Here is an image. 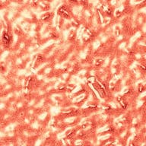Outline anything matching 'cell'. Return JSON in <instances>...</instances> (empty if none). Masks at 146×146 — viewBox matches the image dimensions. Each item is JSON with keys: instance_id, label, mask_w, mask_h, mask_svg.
<instances>
[{"instance_id": "obj_1", "label": "cell", "mask_w": 146, "mask_h": 146, "mask_svg": "<svg viewBox=\"0 0 146 146\" xmlns=\"http://www.w3.org/2000/svg\"><path fill=\"white\" fill-rule=\"evenodd\" d=\"M58 11H59V14L60 15L63 16V17H65V18H67V17L69 16L68 10H67V9H66V7L65 6V5H62V6L60 7Z\"/></svg>"}, {"instance_id": "obj_2", "label": "cell", "mask_w": 146, "mask_h": 146, "mask_svg": "<svg viewBox=\"0 0 146 146\" xmlns=\"http://www.w3.org/2000/svg\"><path fill=\"white\" fill-rule=\"evenodd\" d=\"M2 41L5 43H9L10 42V36H9V34H6V33H4L3 36H2Z\"/></svg>"}, {"instance_id": "obj_3", "label": "cell", "mask_w": 146, "mask_h": 146, "mask_svg": "<svg viewBox=\"0 0 146 146\" xmlns=\"http://www.w3.org/2000/svg\"><path fill=\"white\" fill-rule=\"evenodd\" d=\"M117 100H118V101L119 103H120V104L122 105V107H123V108H125V107H126V104H125V101L123 100V99L121 97H118L117 98Z\"/></svg>"}, {"instance_id": "obj_4", "label": "cell", "mask_w": 146, "mask_h": 146, "mask_svg": "<svg viewBox=\"0 0 146 146\" xmlns=\"http://www.w3.org/2000/svg\"><path fill=\"white\" fill-rule=\"evenodd\" d=\"M50 17V15L49 13H46L44 14V15H43L41 16V18L43 19V20H45V19H47V18H49Z\"/></svg>"}, {"instance_id": "obj_5", "label": "cell", "mask_w": 146, "mask_h": 146, "mask_svg": "<svg viewBox=\"0 0 146 146\" xmlns=\"http://www.w3.org/2000/svg\"><path fill=\"white\" fill-rule=\"evenodd\" d=\"M121 15V12L119 11H116V13H115V15L116 16V17H119Z\"/></svg>"}, {"instance_id": "obj_6", "label": "cell", "mask_w": 146, "mask_h": 146, "mask_svg": "<svg viewBox=\"0 0 146 146\" xmlns=\"http://www.w3.org/2000/svg\"><path fill=\"white\" fill-rule=\"evenodd\" d=\"M101 62H102V60H101V59H98V60H97V65H99V64L100 63H101Z\"/></svg>"}, {"instance_id": "obj_7", "label": "cell", "mask_w": 146, "mask_h": 146, "mask_svg": "<svg viewBox=\"0 0 146 146\" xmlns=\"http://www.w3.org/2000/svg\"><path fill=\"white\" fill-rule=\"evenodd\" d=\"M71 2H73V3H76L78 2V0H69Z\"/></svg>"}, {"instance_id": "obj_8", "label": "cell", "mask_w": 146, "mask_h": 146, "mask_svg": "<svg viewBox=\"0 0 146 146\" xmlns=\"http://www.w3.org/2000/svg\"><path fill=\"white\" fill-rule=\"evenodd\" d=\"M59 89H60V90H64V89H65V87H60Z\"/></svg>"}]
</instances>
